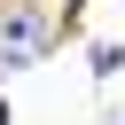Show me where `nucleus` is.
Returning a JSON list of instances; mask_svg holds the SVG:
<instances>
[{
    "label": "nucleus",
    "instance_id": "obj_1",
    "mask_svg": "<svg viewBox=\"0 0 125 125\" xmlns=\"http://www.w3.org/2000/svg\"><path fill=\"white\" fill-rule=\"evenodd\" d=\"M39 47H47V23H39V16H16V23H8V47H0V55H8V62H23V55H39Z\"/></svg>",
    "mask_w": 125,
    "mask_h": 125
}]
</instances>
